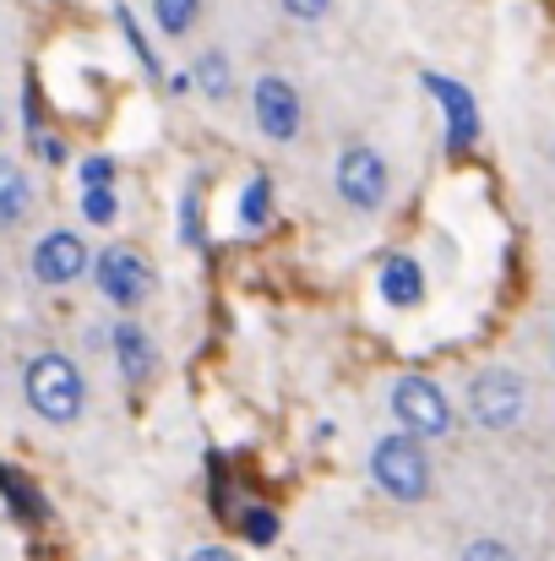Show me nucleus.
I'll list each match as a JSON object with an SVG mask.
<instances>
[{"label": "nucleus", "instance_id": "obj_1", "mask_svg": "<svg viewBox=\"0 0 555 561\" xmlns=\"http://www.w3.org/2000/svg\"><path fill=\"white\" fill-rule=\"evenodd\" d=\"M22 403L27 414H38L44 425H77L93 403V387L77 355L66 350H38L22 366Z\"/></svg>", "mask_w": 555, "mask_h": 561}, {"label": "nucleus", "instance_id": "obj_2", "mask_svg": "<svg viewBox=\"0 0 555 561\" xmlns=\"http://www.w3.org/2000/svg\"><path fill=\"white\" fill-rule=\"evenodd\" d=\"M366 469H370V485H375L386 502H397V507H419V502H430V491H436L430 447H425L419 436H408V431L375 436Z\"/></svg>", "mask_w": 555, "mask_h": 561}, {"label": "nucleus", "instance_id": "obj_3", "mask_svg": "<svg viewBox=\"0 0 555 561\" xmlns=\"http://www.w3.org/2000/svg\"><path fill=\"white\" fill-rule=\"evenodd\" d=\"M88 278H93L99 300H104L109 311H120V317H137V311L159 295V273H153L148 251L131 245V240H109V245H99Z\"/></svg>", "mask_w": 555, "mask_h": 561}, {"label": "nucleus", "instance_id": "obj_4", "mask_svg": "<svg viewBox=\"0 0 555 561\" xmlns=\"http://www.w3.org/2000/svg\"><path fill=\"white\" fill-rule=\"evenodd\" d=\"M386 409H392V431H408L419 436L425 447L430 442H447L458 431V409L447 398V387L425 371H403L386 387Z\"/></svg>", "mask_w": 555, "mask_h": 561}, {"label": "nucleus", "instance_id": "obj_5", "mask_svg": "<svg viewBox=\"0 0 555 561\" xmlns=\"http://www.w3.org/2000/svg\"><path fill=\"white\" fill-rule=\"evenodd\" d=\"M333 191L355 218H375L392 202V164L375 142H344L333 159Z\"/></svg>", "mask_w": 555, "mask_h": 561}, {"label": "nucleus", "instance_id": "obj_6", "mask_svg": "<svg viewBox=\"0 0 555 561\" xmlns=\"http://www.w3.org/2000/svg\"><path fill=\"white\" fill-rule=\"evenodd\" d=\"M463 414L479 431H490V436L518 431L523 414H529V381L512 366H485V371L469 376V387H463Z\"/></svg>", "mask_w": 555, "mask_h": 561}, {"label": "nucleus", "instance_id": "obj_7", "mask_svg": "<svg viewBox=\"0 0 555 561\" xmlns=\"http://www.w3.org/2000/svg\"><path fill=\"white\" fill-rule=\"evenodd\" d=\"M88 273H93V245H88L82 229L55 224V229L33 234V245H27V278L38 289H77Z\"/></svg>", "mask_w": 555, "mask_h": 561}, {"label": "nucleus", "instance_id": "obj_8", "mask_svg": "<svg viewBox=\"0 0 555 561\" xmlns=\"http://www.w3.org/2000/svg\"><path fill=\"white\" fill-rule=\"evenodd\" d=\"M419 88H425V93L436 99V110H441V148H447L452 159L474 153L479 137H485V115H479L474 88L458 82V77H447V71H419Z\"/></svg>", "mask_w": 555, "mask_h": 561}, {"label": "nucleus", "instance_id": "obj_9", "mask_svg": "<svg viewBox=\"0 0 555 561\" xmlns=\"http://www.w3.org/2000/svg\"><path fill=\"white\" fill-rule=\"evenodd\" d=\"M251 126L267 142H278V148L300 142V131H305V93H300V82L284 77V71H262L251 82Z\"/></svg>", "mask_w": 555, "mask_h": 561}, {"label": "nucleus", "instance_id": "obj_10", "mask_svg": "<svg viewBox=\"0 0 555 561\" xmlns=\"http://www.w3.org/2000/svg\"><path fill=\"white\" fill-rule=\"evenodd\" d=\"M109 366H115V376H120L126 387H148V381L159 376V366H164V350H159L153 328L137 322V317L109 322Z\"/></svg>", "mask_w": 555, "mask_h": 561}, {"label": "nucleus", "instance_id": "obj_11", "mask_svg": "<svg viewBox=\"0 0 555 561\" xmlns=\"http://www.w3.org/2000/svg\"><path fill=\"white\" fill-rule=\"evenodd\" d=\"M375 295L386 311H419L425 295H430V273L414 251H386L375 262Z\"/></svg>", "mask_w": 555, "mask_h": 561}, {"label": "nucleus", "instance_id": "obj_12", "mask_svg": "<svg viewBox=\"0 0 555 561\" xmlns=\"http://www.w3.org/2000/svg\"><path fill=\"white\" fill-rule=\"evenodd\" d=\"M115 33H120V44L131 49V66L142 71V82L164 93L170 66H164V55H159V38H153V27H148V22H142V16H137L126 0H115Z\"/></svg>", "mask_w": 555, "mask_h": 561}, {"label": "nucleus", "instance_id": "obj_13", "mask_svg": "<svg viewBox=\"0 0 555 561\" xmlns=\"http://www.w3.org/2000/svg\"><path fill=\"white\" fill-rule=\"evenodd\" d=\"M185 71H190V88H196V99H201V104H212V110H223V104L234 99V88H240V77H234V55H229L223 44H207V49H196Z\"/></svg>", "mask_w": 555, "mask_h": 561}, {"label": "nucleus", "instance_id": "obj_14", "mask_svg": "<svg viewBox=\"0 0 555 561\" xmlns=\"http://www.w3.org/2000/svg\"><path fill=\"white\" fill-rule=\"evenodd\" d=\"M33 207H38V186H33L27 164L0 153V234H16L33 218Z\"/></svg>", "mask_w": 555, "mask_h": 561}, {"label": "nucleus", "instance_id": "obj_15", "mask_svg": "<svg viewBox=\"0 0 555 561\" xmlns=\"http://www.w3.org/2000/svg\"><path fill=\"white\" fill-rule=\"evenodd\" d=\"M278 218V186L273 175H245L234 191V229L240 234H267Z\"/></svg>", "mask_w": 555, "mask_h": 561}, {"label": "nucleus", "instance_id": "obj_16", "mask_svg": "<svg viewBox=\"0 0 555 561\" xmlns=\"http://www.w3.org/2000/svg\"><path fill=\"white\" fill-rule=\"evenodd\" d=\"M175 240L185 251H207V175L190 170L175 196Z\"/></svg>", "mask_w": 555, "mask_h": 561}, {"label": "nucleus", "instance_id": "obj_17", "mask_svg": "<svg viewBox=\"0 0 555 561\" xmlns=\"http://www.w3.org/2000/svg\"><path fill=\"white\" fill-rule=\"evenodd\" d=\"M0 502H5V513H11L16 524H44V518H49L44 491H38L22 469H11V463H0Z\"/></svg>", "mask_w": 555, "mask_h": 561}, {"label": "nucleus", "instance_id": "obj_18", "mask_svg": "<svg viewBox=\"0 0 555 561\" xmlns=\"http://www.w3.org/2000/svg\"><path fill=\"white\" fill-rule=\"evenodd\" d=\"M148 16H153L159 38L185 44V38L201 27V16H207V0H148Z\"/></svg>", "mask_w": 555, "mask_h": 561}, {"label": "nucleus", "instance_id": "obj_19", "mask_svg": "<svg viewBox=\"0 0 555 561\" xmlns=\"http://www.w3.org/2000/svg\"><path fill=\"white\" fill-rule=\"evenodd\" d=\"M234 529H240L245 546L267 551V546H278L284 518H278V507H267V502H245V507H234Z\"/></svg>", "mask_w": 555, "mask_h": 561}, {"label": "nucleus", "instance_id": "obj_20", "mask_svg": "<svg viewBox=\"0 0 555 561\" xmlns=\"http://www.w3.org/2000/svg\"><path fill=\"white\" fill-rule=\"evenodd\" d=\"M77 213L88 229L120 224V186H77Z\"/></svg>", "mask_w": 555, "mask_h": 561}, {"label": "nucleus", "instance_id": "obj_21", "mask_svg": "<svg viewBox=\"0 0 555 561\" xmlns=\"http://www.w3.org/2000/svg\"><path fill=\"white\" fill-rule=\"evenodd\" d=\"M22 142H27V159L44 164V170H66V164H71V142H66L60 131H49V126H33Z\"/></svg>", "mask_w": 555, "mask_h": 561}, {"label": "nucleus", "instance_id": "obj_22", "mask_svg": "<svg viewBox=\"0 0 555 561\" xmlns=\"http://www.w3.org/2000/svg\"><path fill=\"white\" fill-rule=\"evenodd\" d=\"M77 186H120V159L115 153H82L77 159Z\"/></svg>", "mask_w": 555, "mask_h": 561}, {"label": "nucleus", "instance_id": "obj_23", "mask_svg": "<svg viewBox=\"0 0 555 561\" xmlns=\"http://www.w3.org/2000/svg\"><path fill=\"white\" fill-rule=\"evenodd\" d=\"M207 502L212 513H234V480H229L223 453H207Z\"/></svg>", "mask_w": 555, "mask_h": 561}, {"label": "nucleus", "instance_id": "obj_24", "mask_svg": "<svg viewBox=\"0 0 555 561\" xmlns=\"http://www.w3.org/2000/svg\"><path fill=\"white\" fill-rule=\"evenodd\" d=\"M333 5H338V0H278V11H284L289 22H300V27H322V22L333 16Z\"/></svg>", "mask_w": 555, "mask_h": 561}, {"label": "nucleus", "instance_id": "obj_25", "mask_svg": "<svg viewBox=\"0 0 555 561\" xmlns=\"http://www.w3.org/2000/svg\"><path fill=\"white\" fill-rule=\"evenodd\" d=\"M458 561H518V557H512V546H501V540H490V535H485V540H469Z\"/></svg>", "mask_w": 555, "mask_h": 561}, {"label": "nucleus", "instance_id": "obj_26", "mask_svg": "<svg viewBox=\"0 0 555 561\" xmlns=\"http://www.w3.org/2000/svg\"><path fill=\"white\" fill-rule=\"evenodd\" d=\"M164 93H170V99H190V93H196V88H190V71H170V77H164Z\"/></svg>", "mask_w": 555, "mask_h": 561}, {"label": "nucleus", "instance_id": "obj_27", "mask_svg": "<svg viewBox=\"0 0 555 561\" xmlns=\"http://www.w3.org/2000/svg\"><path fill=\"white\" fill-rule=\"evenodd\" d=\"M185 561H234V557H229L223 546H196V551H190Z\"/></svg>", "mask_w": 555, "mask_h": 561}, {"label": "nucleus", "instance_id": "obj_28", "mask_svg": "<svg viewBox=\"0 0 555 561\" xmlns=\"http://www.w3.org/2000/svg\"><path fill=\"white\" fill-rule=\"evenodd\" d=\"M5 126H11V104H5V93H0V142H5Z\"/></svg>", "mask_w": 555, "mask_h": 561}, {"label": "nucleus", "instance_id": "obj_29", "mask_svg": "<svg viewBox=\"0 0 555 561\" xmlns=\"http://www.w3.org/2000/svg\"><path fill=\"white\" fill-rule=\"evenodd\" d=\"M551 366H555V344H551Z\"/></svg>", "mask_w": 555, "mask_h": 561}]
</instances>
